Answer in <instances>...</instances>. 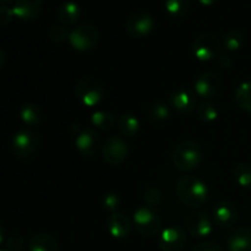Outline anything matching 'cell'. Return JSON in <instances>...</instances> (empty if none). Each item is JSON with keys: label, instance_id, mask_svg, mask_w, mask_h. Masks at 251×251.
Here are the masks:
<instances>
[{"label": "cell", "instance_id": "30bf717a", "mask_svg": "<svg viewBox=\"0 0 251 251\" xmlns=\"http://www.w3.org/2000/svg\"><path fill=\"white\" fill-rule=\"evenodd\" d=\"M186 245L185 230L181 227H168L159 234L158 247L162 251H181Z\"/></svg>", "mask_w": 251, "mask_h": 251}, {"label": "cell", "instance_id": "277c9868", "mask_svg": "<svg viewBox=\"0 0 251 251\" xmlns=\"http://www.w3.org/2000/svg\"><path fill=\"white\" fill-rule=\"evenodd\" d=\"M100 41V32L93 25L83 24L75 27L70 32L69 42L74 49L78 51H87L95 48Z\"/></svg>", "mask_w": 251, "mask_h": 251}, {"label": "cell", "instance_id": "e0dca14e", "mask_svg": "<svg viewBox=\"0 0 251 251\" xmlns=\"http://www.w3.org/2000/svg\"><path fill=\"white\" fill-rule=\"evenodd\" d=\"M43 0H15L12 11L21 20H33L41 12Z\"/></svg>", "mask_w": 251, "mask_h": 251}, {"label": "cell", "instance_id": "ab89813d", "mask_svg": "<svg viewBox=\"0 0 251 251\" xmlns=\"http://www.w3.org/2000/svg\"><path fill=\"white\" fill-rule=\"evenodd\" d=\"M15 0H0V5H10Z\"/></svg>", "mask_w": 251, "mask_h": 251}, {"label": "cell", "instance_id": "5b68a950", "mask_svg": "<svg viewBox=\"0 0 251 251\" xmlns=\"http://www.w3.org/2000/svg\"><path fill=\"white\" fill-rule=\"evenodd\" d=\"M75 93L86 107H96L104 97V88L102 83L95 78H83L76 86Z\"/></svg>", "mask_w": 251, "mask_h": 251}, {"label": "cell", "instance_id": "d6986e66", "mask_svg": "<svg viewBox=\"0 0 251 251\" xmlns=\"http://www.w3.org/2000/svg\"><path fill=\"white\" fill-rule=\"evenodd\" d=\"M81 15V9L77 2L64 1L58 9V19L63 26H73L78 21Z\"/></svg>", "mask_w": 251, "mask_h": 251}, {"label": "cell", "instance_id": "603a6c76", "mask_svg": "<svg viewBox=\"0 0 251 251\" xmlns=\"http://www.w3.org/2000/svg\"><path fill=\"white\" fill-rule=\"evenodd\" d=\"M167 12L174 19H183L188 15L191 7V0H166Z\"/></svg>", "mask_w": 251, "mask_h": 251}, {"label": "cell", "instance_id": "8d00e7d4", "mask_svg": "<svg viewBox=\"0 0 251 251\" xmlns=\"http://www.w3.org/2000/svg\"><path fill=\"white\" fill-rule=\"evenodd\" d=\"M199 1L202 5H205V6H210V5H212L216 0H199Z\"/></svg>", "mask_w": 251, "mask_h": 251}, {"label": "cell", "instance_id": "ffe728a7", "mask_svg": "<svg viewBox=\"0 0 251 251\" xmlns=\"http://www.w3.org/2000/svg\"><path fill=\"white\" fill-rule=\"evenodd\" d=\"M28 251H59V245L48 233H38L29 239Z\"/></svg>", "mask_w": 251, "mask_h": 251}, {"label": "cell", "instance_id": "ba28073f", "mask_svg": "<svg viewBox=\"0 0 251 251\" xmlns=\"http://www.w3.org/2000/svg\"><path fill=\"white\" fill-rule=\"evenodd\" d=\"M103 158L112 166H119L127 157V145L122 137L110 136L102 147Z\"/></svg>", "mask_w": 251, "mask_h": 251}, {"label": "cell", "instance_id": "1f68e13d", "mask_svg": "<svg viewBox=\"0 0 251 251\" xmlns=\"http://www.w3.org/2000/svg\"><path fill=\"white\" fill-rule=\"evenodd\" d=\"M6 251H20L24 247V239L20 235H11L5 242Z\"/></svg>", "mask_w": 251, "mask_h": 251}, {"label": "cell", "instance_id": "4dcf8cb0", "mask_svg": "<svg viewBox=\"0 0 251 251\" xmlns=\"http://www.w3.org/2000/svg\"><path fill=\"white\" fill-rule=\"evenodd\" d=\"M144 199L145 201L149 203L150 207H153V206H157L161 203L162 194L157 188H154V186H150V188H147L146 190H145Z\"/></svg>", "mask_w": 251, "mask_h": 251}, {"label": "cell", "instance_id": "836d02e7", "mask_svg": "<svg viewBox=\"0 0 251 251\" xmlns=\"http://www.w3.org/2000/svg\"><path fill=\"white\" fill-rule=\"evenodd\" d=\"M14 16L12 7H10L9 5H0V25L9 24Z\"/></svg>", "mask_w": 251, "mask_h": 251}, {"label": "cell", "instance_id": "7a4b0ae2", "mask_svg": "<svg viewBox=\"0 0 251 251\" xmlns=\"http://www.w3.org/2000/svg\"><path fill=\"white\" fill-rule=\"evenodd\" d=\"M173 164L176 169L183 172L193 171L198 168L202 162V149L200 144L194 140L180 142L174 149Z\"/></svg>", "mask_w": 251, "mask_h": 251}, {"label": "cell", "instance_id": "d6a6232c", "mask_svg": "<svg viewBox=\"0 0 251 251\" xmlns=\"http://www.w3.org/2000/svg\"><path fill=\"white\" fill-rule=\"evenodd\" d=\"M119 198L115 194H105L104 198H103V206H104L107 210L115 211L119 207Z\"/></svg>", "mask_w": 251, "mask_h": 251}, {"label": "cell", "instance_id": "52a82bcc", "mask_svg": "<svg viewBox=\"0 0 251 251\" xmlns=\"http://www.w3.org/2000/svg\"><path fill=\"white\" fill-rule=\"evenodd\" d=\"M39 147V136L33 130H21L12 137V151L20 158L32 156Z\"/></svg>", "mask_w": 251, "mask_h": 251}, {"label": "cell", "instance_id": "4316f807", "mask_svg": "<svg viewBox=\"0 0 251 251\" xmlns=\"http://www.w3.org/2000/svg\"><path fill=\"white\" fill-rule=\"evenodd\" d=\"M234 179L243 188H251V166L239 163L234 168Z\"/></svg>", "mask_w": 251, "mask_h": 251}, {"label": "cell", "instance_id": "7c38bea8", "mask_svg": "<svg viewBox=\"0 0 251 251\" xmlns=\"http://www.w3.org/2000/svg\"><path fill=\"white\" fill-rule=\"evenodd\" d=\"M222 86V81L218 74L202 73L195 81V91L199 96L203 98H213L218 95Z\"/></svg>", "mask_w": 251, "mask_h": 251}, {"label": "cell", "instance_id": "8fae6325", "mask_svg": "<svg viewBox=\"0 0 251 251\" xmlns=\"http://www.w3.org/2000/svg\"><path fill=\"white\" fill-rule=\"evenodd\" d=\"M75 145L82 156H95L100 146V137L93 127H86L77 134Z\"/></svg>", "mask_w": 251, "mask_h": 251}, {"label": "cell", "instance_id": "d4e9b609", "mask_svg": "<svg viewBox=\"0 0 251 251\" xmlns=\"http://www.w3.org/2000/svg\"><path fill=\"white\" fill-rule=\"evenodd\" d=\"M91 123L95 127L102 130H109L114 126L115 118L112 113L105 112V110H98L95 112L91 117Z\"/></svg>", "mask_w": 251, "mask_h": 251}, {"label": "cell", "instance_id": "9c48e42d", "mask_svg": "<svg viewBox=\"0 0 251 251\" xmlns=\"http://www.w3.org/2000/svg\"><path fill=\"white\" fill-rule=\"evenodd\" d=\"M154 28V20L149 12L139 11L132 14L126 21V31L134 38L146 37Z\"/></svg>", "mask_w": 251, "mask_h": 251}, {"label": "cell", "instance_id": "6da1fadb", "mask_svg": "<svg viewBox=\"0 0 251 251\" xmlns=\"http://www.w3.org/2000/svg\"><path fill=\"white\" fill-rule=\"evenodd\" d=\"M176 196L183 205L190 208H199L208 200L207 185L196 176H183L176 183Z\"/></svg>", "mask_w": 251, "mask_h": 251}, {"label": "cell", "instance_id": "ac0fdd59", "mask_svg": "<svg viewBox=\"0 0 251 251\" xmlns=\"http://www.w3.org/2000/svg\"><path fill=\"white\" fill-rule=\"evenodd\" d=\"M227 248L228 251H251V228H237L228 238Z\"/></svg>", "mask_w": 251, "mask_h": 251}, {"label": "cell", "instance_id": "e575fe53", "mask_svg": "<svg viewBox=\"0 0 251 251\" xmlns=\"http://www.w3.org/2000/svg\"><path fill=\"white\" fill-rule=\"evenodd\" d=\"M193 251H223L222 248L213 242H203L196 245Z\"/></svg>", "mask_w": 251, "mask_h": 251}, {"label": "cell", "instance_id": "f35d334b", "mask_svg": "<svg viewBox=\"0 0 251 251\" xmlns=\"http://www.w3.org/2000/svg\"><path fill=\"white\" fill-rule=\"evenodd\" d=\"M4 63H5V53L0 49V68L4 65Z\"/></svg>", "mask_w": 251, "mask_h": 251}, {"label": "cell", "instance_id": "44dd1931", "mask_svg": "<svg viewBox=\"0 0 251 251\" xmlns=\"http://www.w3.org/2000/svg\"><path fill=\"white\" fill-rule=\"evenodd\" d=\"M20 118L28 126H36V125H38L42 122L43 114H42V110L38 105L28 103V104H25L21 108V110H20Z\"/></svg>", "mask_w": 251, "mask_h": 251}, {"label": "cell", "instance_id": "cb8c5ba5", "mask_svg": "<svg viewBox=\"0 0 251 251\" xmlns=\"http://www.w3.org/2000/svg\"><path fill=\"white\" fill-rule=\"evenodd\" d=\"M234 100L240 109L251 114V81L239 85V87L235 91Z\"/></svg>", "mask_w": 251, "mask_h": 251}, {"label": "cell", "instance_id": "484cf974", "mask_svg": "<svg viewBox=\"0 0 251 251\" xmlns=\"http://www.w3.org/2000/svg\"><path fill=\"white\" fill-rule=\"evenodd\" d=\"M223 47L228 51H237L244 44V36L237 29H230L223 37Z\"/></svg>", "mask_w": 251, "mask_h": 251}, {"label": "cell", "instance_id": "5bb4252c", "mask_svg": "<svg viewBox=\"0 0 251 251\" xmlns=\"http://www.w3.org/2000/svg\"><path fill=\"white\" fill-rule=\"evenodd\" d=\"M237 206L230 201H221L213 208V221L221 228H230L238 221Z\"/></svg>", "mask_w": 251, "mask_h": 251}, {"label": "cell", "instance_id": "f1b7e54d", "mask_svg": "<svg viewBox=\"0 0 251 251\" xmlns=\"http://www.w3.org/2000/svg\"><path fill=\"white\" fill-rule=\"evenodd\" d=\"M149 115L154 122H163V120L168 119L169 115H171V112H169V108L166 104H163V103H156V104H153L149 109Z\"/></svg>", "mask_w": 251, "mask_h": 251}, {"label": "cell", "instance_id": "2e32d148", "mask_svg": "<svg viewBox=\"0 0 251 251\" xmlns=\"http://www.w3.org/2000/svg\"><path fill=\"white\" fill-rule=\"evenodd\" d=\"M108 232L112 234V237L123 239L126 238L131 233L132 223L126 215L122 212H114L108 217L107 221Z\"/></svg>", "mask_w": 251, "mask_h": 251}, {"label": "cell", "instance_id": "f546056e", "mask_svg": "<svg viewBox=\"0 0 251 251\" xmlns=\"http://www.w3.org/2000/svg\"><path fill=\"white\" fill-rule=\"evenodd\" d=\"M48 36L53 42H56V43H63V42H65L66 39H69L70 33H69L66 27L63 26V25H54V26H51L50 28H49Z\"/></svg>", "mask_w": 251, "mask_h": 251}, {"label": "cell", "instance_id": "3957f363", "mask_svg": "<svg viewBox=\"0 0 251 251\" xmlns=\"http://www.w3.org/2000/svg\"><path fill=\"white\" fill-rule=\"evenodd\" d=\"M136 229L145 237H156L163 230V220L157 211L150 206H142L134 213Z\"/></svg>", "mask_w": 251, "mask_h": 251}, {"label": "cell", "instance_id": "8992f818", "mask_svg": "<svg viewBox=\"0 0 251 251\" xmlns=\"http://www.w3.org/2000/svg\"><path fill=\"white\" fill-rule=\"evenodd\" d=\"M222 43L217 36L205 33L199 36L193 43V53L199 60L208 61L220 54Z\"/></svg>", "mask_w": 251, "mask_h": 251}, {"label": "cell", "instance_id": "4fadbf2b", "mask_svg": "<svg viewBox=\"0 0 251 251\" xmlns=\"http://www.w3.org/2000/svg\"><path fill=\"white\" fill-rule=\"evenodd\" d=\"M186 229L194 237L203 238L212 233L213 227L207 213L202 211H195L186 218Z\"/></svg>", "mask_w": 251, "mask_h": 251}, {"label": "cell", "instance_id": "9a60e30c", "mask_svg": "<svg viewBox=\"0 0 251 251\" xmlns=\"http://www.w3.org/2000/svg\"><path fill=\"white\" fill-rule=\"evenodd\" d=\"M169 104L180 114H189L195 109V96L188 88H176L169 96Z\"/></svg>", "mask_w": 251, "mask_h": 251}, {"label": "cell", "instance_id": "7402d4cb", "mask_svg": "<svg viewBox=\"0 0 251 251\" xmlns=\"http://www.w3.org/2000/svg\"><path fill=\"white\" fill-rule=\"evenodd\" d=\"M118 130L125 137H134L137 134L140 127V123L134 115L125 114L118 119Z\"/></svg>", "mask_w": 251, "mask_h": 251}, {"label": "cell", "instance_id": "60d3db41", "mask_svg": "<svg viewBox=\"0 0 251 251\" xmlns=\"http://www.w3.org/2000/svg\"><path fill=\"white\" fill-rule=\"evenodd\" d=\"M0 251H6V250H0Z\"/></svg>", "mask_w": 251, "mask_h": 251}, {"label": "cell", "instance_id": "d590c367", "mask_svg": "<svg viewBox=\"0 0 251 251\" xmlns=\"http://www.w3.org/2000/svg\"><path fill=\"white\" fill-rule=\"evenodd\" d=\"M232 63H233V60L230 59L229 55H227V54H222V55H220V65L221 66L228 69L232 66Z\"/></svg>", "mask_w": 251, "mask_h": 251}, {"label": "cell", "instance_id": "74e56055", "mask_svg": "<svg viewBox=\"0 0 251 251\" xmlns=\"http://www.w3.org/2000/svg\"><path fill=\"white\" fill-rule=\"evenodd\" d=\"M4 239H5V230H4V228L0 226V244H2Z\"/></svg>", "mask_w": 251, "mask_h": 251}, {"label": "cell", "instance_id": "83f0119b", "mask_svg": "<svg viewBox=\"0 0 251 251\" xmlns=\"http://www.w3.org/2000/svg\"><path fill=\"white\" fill-rule=\"evenodd\" d=\"M198 117L200 118L202 122L210 123L217 119L218 110L216 105L211 102H203L199 105L198 108Z\"/></svg>", "mask_w": 251, "mask_h": 251}]
</instances>
